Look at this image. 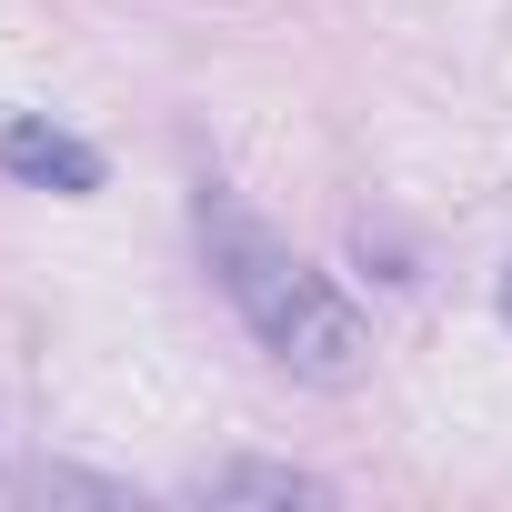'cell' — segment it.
<instances>
[{
	"instance_id": "3",
	"label": "cell",
	"mask_w": 512,
	"mask_h": 512,
	"mask_svg": "<svg viewBox=\"0 0 512 512\" xmlns=\"http://www.w3.org/2000/svg\"><path fill=\"white\" fill-rule=\"evenodd\" d=\"M191 502H332V482L292 462H211L191 472Z\"/></svg>"
},
{
	"instance_id": "1",
	"label": "cell",
	"mask_w": 512,
	"mask_h": 512,
	"mask_svg": "<svg viewBox=\"0 0 512 512\" xmlns=\"http://www.w3.org/2000/svg\"><path fill=\"white\" fill-rule=\"evenodd\" d=\"M201 241H211V272H221V292H231V312L251 322V342H262L292 382H322V392H352L362 372H372V332H362V312L302 262L292 241H272L251 211H231V201H211L201 211Z\"/></svg>"
},
{
	"instance_id": "4",
	"label": "cell",
	"mask_w": 512,
	"mask_h": 512,
	"mask_svg": "<svg viewBox=\"0 0 512 512\" xmlns=\"http://www.w3.org/2000/svg\"><path fill=\"white\" fill-rule=\"evenodd\" d=\"M502 322H512V262H502Z\"/></svg>"
},
{
	"instance_id": "2",
	"label": "cell",
	"mask_w": 512,
	"mask_h": 512,
	"mask_svg": "<svg viewBox=\"0 0 512 512\" xmlns=\"http://www.w3.org/2000/svg\"><path fill=\"white\" fill-rule=\"evenodd\" d=\"M0 171L31 181V191H61V201H91V191H101V151H91L81 131L41 121V111H11V121H0Z\"/></svg>"
}]
</instances>
